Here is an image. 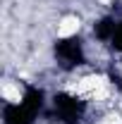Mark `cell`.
Here are the masks:
<instances>
[{"label": "cell", "instance_id": "obj_1", "mask_svg": "<svg viewBox=\"0 0 122 124\" xmlns=\"http://www.w3.org/2000/svg\"><path fill=\"white\" fill-rule=\"evenodd\" d=\"M103 86H108V79L103 74H89V77L79 79L77 84H70L67 91L72 95H93L96 91H101Z\"/></svg>", "mask_w": 122, "mask_h": 124}, {"label": "cell", "instance_id": "obj_2", "mask_svg": "<svg viewBox=\"0 0 122 124\" xmlns=\"http://www.w3.org/2000/svg\"><path fill=\"white\" fill-rule=\"evenodd\" d=\"M79 26H81V22L74 15H67V17H62L60 24H58V36L60 38H70V36H74L79 31Z\"/></svg>", "mask_w": 122, "mask_h": 124}, {"label": "cell", "instance_id": "obj_3", "mask_svg": "<svg viewBox=\"0 0 122 124\" xmlns=\"http://www.w3.org/2000/svg\"><path fill=\"white\" fill-rule=\"evenodd\" d=\"M2 98L17 105V103L22 100V88H19V84H15V81H5V84H2Z\"/></svg>", "mask_w": 122, "mask_h": 124}, {"label": "cell", "instance_id": "obj_4", "mask_svg": "<svg viewBox=\"0 0 122 124\" xmlns=\"http://www.w3.org/2000/svg\"><path fill=\"white\" fill-rule=\"evenodd\" d=\"M98 124H122V117L120 115H108L105 119H101Z\"/></svg>", "mask_w": 122, "mask_h": 124}, {"label": "cell", "instance_id": "obj_5", "mask_svg": "<svg viewBox=\"0 0 122 124\" xmlns=\"http://www.w3.org/2000/svg\"><path fill=\"white\" fill-rule=\"evenodd\" d=\"M101 2H110V0H101Z\"/></svg>", "mask_w": 122, "mask_h": 124}]
</instances>
